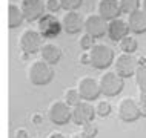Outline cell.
Returning a JSON list of instances; mask_svg holds the SVG:
<instances>
[{
    "label": "cell",
    "mask_w": 146,
    "mask_h": 138,
    "mask_svg": "<svg viewBox=\"0 0 146 138\" xmlns=\"http://www.w3.org/2000/svg\"><path fill=\"white\" fill-rule=\"evenodd\" d=\"M26 75H28V80L31 85L42 86V85H48L52 80L54 71L49 63L38 58V60H33L29 63L28 69H26Z\"/></svg>",
    "instance_id": "6da1fadb"
},
{
    "label": "cell",
    "mask_w": 146,
    "mask_h": 138,
    "mask_svg": "<svg viewBox=\"0 0 146 138\" xmlns=\"http://www.w3.org/2000/svg\"><path fill=\"white\" fill-rule=\"evenodd\" d=\"M114 60V51L108 45L98 43L94 45L89 51V65H92L97 69H105Z\"/></svg>",
    "instance_id": "7a4b0ae2"
},
{
    "label": "cell",
    "mask_w": 146,
    "mask_h": 138,
    "mask_svg": "<svg viewBox=\"0 0 146 138\" xmlns=\"http://www.w3.org/2000/svg\"><path fill=\"white\" fill-rule=\"evenodd\" d=\"M98 83H100L102 94H105L108 97H114L117 94H120L125 86L123 77H120L115 71H106V72H103L100 75V78H98Z\"/></svg>",
    "instance_id": "3957f363"
},
{
    "label": "cell",
    "mask_w": 146,
    "mask_h": 138,
    "mask_svg": "<svg viewBox=\"0 0 146 138\" xmlns=\"http://www.w3.org/2000/svg\"><path fill=\"white\" fill-rule=\"evenodd\" d=\"M139 58L135 57L134 54H126L121 52L118 57L114 60V69L120 77H131L135 75V71L139 68Z\"/></svg>",
    "instance_id": "277c9868"
},
{
    "label": "cell",
    "mask_w": 146,
    "mask_h": 138,
    "mask_svg": "<svg viewBox=\"0 0 146 138\" xmlns=\"http://www.w3.org/2000/svg\"><path fill=\"white\" fill-rule=\"evenodd\" d=\"M42 35L38 31L25 29L19 37V46L25 54H35L42 48Z\"/></svg>",
    "instance_id": "5b68a950"
},
{
    "label": "cell",
    "mask_w": 146,
    "mask_h": 138,
    "mask_svg": "<svg viewBox=\"0 0 146 138\" xmlns=\"http://www.w3.org/2000/svg\"><path fill=\"white\" fill-rule=\"evenodd\" d=\"M118 117L123 121H135L139 117H141L140 112V103L137 100H134L132 97H123L118 101L117 106Z\"/></svg>",
    "instance_id": "8992f818"
},
{
    "label": "cell",
    "mask_w": 146,
    "mask_h": 138,
    "mask_svg": "<svg viewBox=\"0 0 146 138\" xmlns=\"http://www.w3.org/2000/svg\"><path fill=\"white\" fill-rule=\"evenodd\" d=\"M38 32L45 38H54L60 34L62 31V22L52 14H43L38 18Z\"/></svg>",
    "instance_id": "52a82bcc"
},
{
    "label": "cell",
    "mask_w": 146,
    "mask_h": 138,
    "mask_svg": "<svg viewBox=\"0 0 146 138\" xmlns=\"http://www.w3.org/2000/svg\"><path fill=\"white\" fill-rule=\"evenodd\" d=\"M71 115L72 109H69V104H66V101L56 100L48 108V118L54 124H66L71 120Z\"/></svg>",
    "instance_id": "ba28073f"
},
{
    "label": "cell",
    "mask_w": 146,
    "mask_h": 138,
    "mask_svg": "<svg viewBox=\"0 0 146 138\" xmlns=\"http://www.w3.org/2000/svg\"><path fill=\"white\" fill-rule=\"evenodd\" d=\"M85 32L89 34L91 37L98 38L102 35H105L108 32V23L106 18H103L100 14H89L85 18Z\"/></svg>",
    "instance_id": "9c48e42d"
},
{
    "label": "cell",
    "mask_w": 146,
    "mask_h": 138,
    "mask_svg": "<svg viewBox=\"0 0 146 138\" xmlns=\"http://www.w3.org/2000/svg\"><path fill=\"white\" fill-rule=\"evenodd\" d=\"M77 89H78V92H80V95L83 100H96V98L102 94L98 80H96V78H92L89 75H85L78 80Z\"/></svg>",
    "instance_id": "30bf717a"
},
{
    "label": "cell",
    "mask_w": 146,
    "mask_h": 138,
    "mask_svg": "<svg viewBox=\"0 0 146 138\" xmlns=\"http://www.w3.org/2000/svg\"><path fill=\"white\" fill-rule=\"evenodd\" d=\"M94 115H96V108L92 104H89L88 101H82L77 106L72 108V115H71V120L76 124L82 126L86 123H91L94 120Z\"/></svg>",
    "instance_id": "8fae6325"
},
{
    "label": "cell",
    "mask_w": 146,
    "mask_h": 138,
    "mask_svg": "<svg viewBox=\"0 0 146 138\" xmlns=\"http://www.w3.org/2000/svg\"><path fill=\"white\" fill-rule=\"evenodd\" d=\"M20 9L26 20L34 22V20H38L45 14V3L42 0H22Z\"/></svg>",
    "instance_id": "7c38bea8"
},
{
    "label": "cell",
    "mask_w": 146,
    "mask_h": 138,
    "mask_svg": "<svg viewBox=\"0 0 146 138\" xmlns=\"http://www.w3.org/2000/svg\"><path fill=\"white\" fill-rule=\"evenodd\" d=\"M62 28L68 34H77L85 28V18L76 11H66L62 17Z\"/></svg>",
    "instance_id": "4fadbf2b"
},
{
    "label": "cell",
    "mask_w": 146,
    "mask_h": 138,
    "mask_svg": "<svg viewBox=\"0 0 146 138\" xmlns=\"http://www.w3.org/2000/svg\"><path fill=\"white\" fill-rule=\"evenodd\" d=\"M128 32H129L128 22H125L123 18L117 17V18H112V20L108 22V35L111 40L120 42L123 37L128 35Z\"/></svg>",
    "instance_id": "5bb4252c"
},
{
    "label": "cell",
    "mask_w": 146,
    "mask_h": 138,
    "mask_svg": "<svg viewBox=\"0 0 146 138\" xmlns=\"http://www.w3.org/2000/svg\"><path fill=\"white\" fill-rule=\"evenodd\" d=\"M97 11H98V14H100L102 17L106 18V20L117 18L121 13L118 0H98Z\"/></svg>",
    "instance_id": "9a60e30c"
},
{
    "label": "cell",
    "mask_w": 146,
    "mask_h": 138,
    "mask_svg": "<svg viewBox=\"0 0 146 138\" xmlns=\"http://www.w3.org/2000/svg\"><path fill=\"white\" fill-rule=\"evenodd\" d=\"M128 26L129 31L135 34H141L146 31V13L143 9H137L135 13L128 15Z\"/></svg>",
    "instance_id": "2e32d148"
},
{
    "label": "cell",
    "mask_w": 146,
    "mask_h": 138,
    "mask_svg": "<svg viewBox=\"0 0 146 138\" xmlns=\"http://www.w3.org/2000/svg\"><path fill=\"white\" fill-rule=\"evenodd\" d=\"M38 54H40L42 60H45L49 65H54V63H57L60 60L62 49L57 45H54V43H43L40 51H38Z\"/></svg>",
    "instance_id": "e0dca14e"
},
{
    "label": "cell",
    "mask_w": 146,
    "mask_h": 138,
    "mask_svg": "<svg viewBox=\"0 0 146 138\" xmlns=\"http://www.w3.org/2000/svg\"><path fill=\"white\" fill-rule=\"evenodd\" d=\"M23 13L22 9L19 8L17 5H14V3H11L9 8H8V25H9L11 29H14V28L20 26V23L23 22Z\"/></svg>",
    "instance_id": "ac0fdd59"
},
{
    "label": "cell",
    "mask_w": 146,
    "mask_h": 138,
    "mask_svg": "<svg viewBox=\"0 0 146 138\" xmlns=\"http://www.w3.org/2000/svg\"><path fill=\"white\" fill-rule=\"evenodd\" d=\"M63 97H65V100L63 101H66V104H69V106H77L78 103H82V95H80V92H78V89L76 88H68L65 90V94H63Z\"/></svg>",
    "instance_id": "d6986e66"
},
{
    "label": "cell",
    "mask_w": 146,
    "mask_h": 138,
    "mask_svg": "<svg viewBox=\"0 0 146 138\" xmlns=\"http://www.w3.org/2000/svg\"><path fill=\"white\" fill-rule=\"evenodd\" d=\"M118 46H120V49L123 51V52L132 54V52H135V49H137V40L132 35H126V37H123L118 42Z\"/></svg>",
    "instance_id": "ffe728a7"
},
{
    "label": "cell",
    "mask_w": 146,
    "mask_h": 138,
    "mask_svg": "<svg viewBox=\"0 0 146 138\" xmlns=\"http://www.w3.org/2000/svg\"><path fill=\"white\" fill-rule=\"evenodd\" d=\"M118 3H120V9H121V13H125V14H132V13H135L137 9H140V0H118Z\"/></svg>",
    "instance_id": "44dd1931"
},
{
    "label": "cell",
    "mask_w": 146,
    "mask_h": 138,
    "mask_svg": "<svg viewBox=\"0 0 146 138\" xmlns=\"http://www.w3.org/2000/svg\"><path fill=\"white\" fill-rule=\"evenodd\" d=\"M135 81L137 85L140 86H146V61L145 63H140L139 68L135 71Z\"/></svg>",
    "instance_id": "7402d4cb"
},
{
    "label": "cell",
    "mask_w": 146,
    "mask_h": 138,
    "mask_svg": "<svg viewBox=\"0 0 146 138\" xmlns=\"http://www.w3.org/2000/svg\"><path fill=\"white\" fill-rule=\"evenodd\" d=\"M109 112H111V104L108 101H98L96 104V115L105 118L109 115Z\"/></svg>",
    "instance_id": "603a6c76"
},
{
    "label": "cell",
    "mask_w": 146,
    "mask_h": 138,
    "mask_svg": "<svg viewBox=\"0 0 146 138\" xmlns=\"http://www.w3.org/2000/svg\"><path fill=\"white\" fill-rule=\"evenodd\" d=\"M78 45H80V48L83 51H91V48H92L96 43H94V37H91L89 34H83L80 37V40H78Z\"/></svg>",
    "instance_id": "cb8c5ba5"
},
{
    "label": "cell",
    "mask_w": 146,
    "mask_h": 138,
    "mask_svg": "<svg viewBox=\"0 0 146 138\" xmlns=\"http://www.w3.org/2000/svg\"><path fill=\"white\" fill-rule=\"evenodd\" d=\"M83 3V0H60V5L66 11H74Z\"/></svg>",
    "instance_id": "d4e9b609"
},
{
    "label": "cell",
    "mask_w": 146,
    "mask_h": 138,
    "mask_svg": "<svg viewBox=\"0 0 146 138\" xmlns=\"http://www.w3.org/2000/svg\"><path fill=\"white\" fill-rule=\"evenodd\" d=\"M80 132H83L86 137H89V138H94L97 135V127H96V124L91 121V123H86V124H82V129H80Z\"/></svg>",
    "instance_id": "484cf974"
},
{
    "label": "cell",
    "mask_w": 146,
    "mask_h": 138,
    "mask_svg": "<svg viewBox=\"0 0 146 138\" xmlns=\"http://www.w3.org/2000/svg\"><path fill=\"white\" fill-rule=\"evenodd\" d=\"M46 8H48L49 11H57L58 8H62L60 5V0H46Z\"/></svg>",
    "instance_id": "4316f807"
},
{
    "label": "cell",
    "mask_w": 146,
    "mask_h": 138,
    "mask_svg": "<svg viewBox=\"0 0 146 138\" xmlns=\"http://www.w3.org/2000/svg\"><path fill=\"white\" fill-rule=\"evenodd\" d=\"M139 103L146 106V86H140L139 88Z\"/></svg>",
    "instance_id": "83f0119b"
},
{
    "label": "cell",
    "mask_w": 146,
    "mask_h": 138,
    "mask_svg": "<svg viewBox=\"0 0 146 138\" xmlns=\"http://www.w3.org/2000/svg\"><path fill=\"white\" fill-rule=\"evenodd\" d=\"M78 61H82V63H86V65H89V52L82 54L80 57H78Z\"/></svg>",
    "instance_id": "f1b7e54d"
},
{
    "label": "cell",
    "mask_w": 146,
    "mask_h": 138,
    "mask_svg": "<svg viewBox=\"0 0 146 138\" xmlns=\"http://www.w3.org/2000/svg\"><path fill=\"white\" fill-rule=\"evenodd\" d=\"M46 138H66V137L63 135L62 132H57V131H54V132H51V133H49V135L46 137Z\"/></svg>",
    "instance_id": "f546056e"
},
{
    "label": "cell",
    "mask_w": 146,
    "mask_h": 138,
    "mask_svg": "<svg viewBox=\"0 0 146 138\" xmlns=\"http://www.w3.org/2000/svg\"><path fill=\"white\" fill-rule=\"evenodd\" d=\"M69 138H89V137H86L83 132H74L69 135Z\"/></svg>",
    "instance_id": "4dcf8cb0"
},
{
    "label": "cell",
    "mask_w": 146,
    "mask_h": 138,
    "mask_svg": "<svg viewBox=\"0 0 146 138\" xmlns=\"http://www.w3.org/2000/svg\"><path fill=\"white\" fill-rule=\"evenodd\" d=\"M140 112H141V115H143V117H146V106L141 104V103H140Z\"/></svg>",
    "instance_id": "1f68e13d"
},
{
    "label": "cell",
    "mask_w": 146,
    "mask_h": 138,
    "mask_svg": "<svg viewBox=\"0 0 146 138\" xmlns=\"http://www.w3.org/2000/svg\"><path fill=\"white\" fill-rule=\"evenodd\" d=\"M25 135H26V132L23 131V129H22V131H17V138H23Z\"/></svg>",
    "instance_id": "d6a6232c"
},
{
    "label": "cell",
    "mask_w": 146,
    "mask_h": 138,
    "mask_svg": "<svg viewBox=\"0 0 146 138\" xmlns=\"http://www.w3.org/2000/svg\"><path fill=\"white\" fill-rule=\"evenodd\" d=\"M141 6H143V8H141V9H143L145 13H146V0H143V2H141Z\"/></svg>",
    "instance_id": "836d02e7"
}]
</instances>
